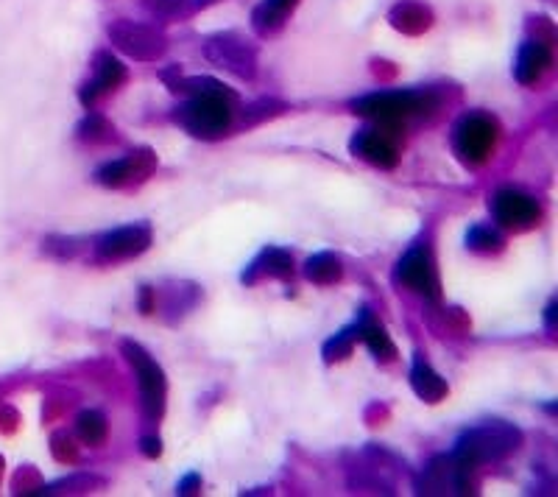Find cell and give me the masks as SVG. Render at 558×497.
Here are the masks:
<instances>
[{
  "label": "cell",
  "instance_id": "cell-1",
  "mask_svg": "<svg viewBox=\"0 0 558 497\" xmlns=\"http://www.w3.org/2000/svg\"><path fill=\"white\" fill-rule=\"evenodd\" d=\"M519 447H522V430L514 428L505 419H489L478 428L461 433V439L455 442V450H452V458L472 472L478 470L480 464L503 461L511 453H517Z\"/></svg>",
  "mask_w": 558,
  "mask_h": 497
},
{
  "label": "cell",
  "instance_id": "cell-2",
  "mask_svg": "<svg viewBox=\"0 0 558 497\" xmlns=\"http://www.w3.org/2000/svg\"><path fill=\"white\" fill-rule=\"evenodd\" d=\"M232 90L226 93H201L190 95L182 107H176L173 121L187 129L193 137L215 140L232 126Z\"/></svg>",
  "mask_w": 558,
  "mask_h": 497
},
{
  "label": "cell",
  "instance_id": "cell-3",
  "mask_svg": "<svg viewBox=\"0 0 558 497\" xmlns=\"http://www.w3.org/2000/svg\"><path fill=\"white\" fill-rule=\"evenodd\" d=\"M430 107H433V95L419 93V90H380V93L363 95L352 104L358 115L374 123H388V126H399L411 115H422Z\"/></svg>",
  "mask_w": 558,
  "mask_h": 497
},
{
  "label": "cell",
  "instance_id": "cell-4",
  "mask_svg": "<svg viewBox=\"0 0 558 497\" xmlns=\"http://www.w3.org/2000/svg\"><path fill=\"white\" fill-rule=\"evenodd\" d=\"M120 350L126 355V361L132 363L134 375H137L143 414L148 419H162V414H165V397H168V380H165L162 366L140 344H134V341H123Z\"/></svg>",
  "mask_w": 558,
  "mask_h": 497
},
{
  "label": "cell",
  "instance_id": "cell-5",
  "mask_svg": "<svg viewBox=\"0 0 558 497\" xmlns=\"http://www.w3.org/2000/svg\"><path fill=\"white\" fill-rule=\"evenodd\" d=\"M497 121L486 112H469L452 129V146L469 165H483L497 146Z\"/></svg>",
  "mask_w": 558,
  "mask_h": 497
},
{
  "label": "cell",
  "instance_id": "cell-6",
  "mask_svg": "<svg viewBox=\"0 0 558 497\" xmlns=\"http://www.w3.org/2000/svg\"><path fill=\"white\" fill-rule=\"evenodd\" d=\"M107 34L115 48H120L123 54L134 56V59H140V62H154L168 48V40H165L160 28L134 23V20H115L107 28Z\"/></svg>",
  "mask_w": 558,
  "mask_h": 497
},
{
  "label": "cell",
  "instance_id": "cell-7",
  "mask_svg": "<svg viewBox=\"0 0 558 497\" xmlns=\"http://www.w3.org/2000/svg\"><path fill=\"white\" fill-rule=\"evenodd\" d=\"M204 56L215 68L235 73L238 79H254L257 76V51L238 34H215L204 42Z\"/></svg>",
  "mask_w": 558,
  "mask_h": 497
},
{
  "label": "cell",
  "instance_id": "cell-8",
  "mask_svg": "<svg viewBox=\"0 0 558 497\" xmlns=\"http://www.w3.org/2000/svg\"><path fill=\"white\" fill-rule=\"evenodd\" d=\"M394 280L405 288H411L416 294L427 296V299H439L441 296V283L439 271H436V260L430 255L427 246H413L411 252L399 257L397 271H394Z\"/></svg>",
  "mask_w": 558,
  "mask_h": 497
},
{
  "label": "cell",
  "instance_id": "cell-9",
  "mask_svg": "<svg viewBox=\"0 0 558 497\" xmlns=\"http://www.w3.org/2000/svg\"><path fill=\"white\" fill-rule=\"evenodd\" d=\"M349 148L355 157L372 162L377 168H394L399 160V126H388V123L366 126L352 137Z\"/></svg>",
  "mask_w": 558,
  "mask_h": 497
},
{
  "label": "cell",
  "instance_id": "cell-10",
  "mask_svg": "<svg viewBox=\"0 0 558 497\" xmlns=\"http://www.w3.org/2000/svg\"><path fill=\"white\" fill-rule=\"evenodd\" d=\"M492 213L494 221L505 229H514V232H525V229H533L542 218V210L539 204L533 202L528 193L514 188H503L497 190L492 196Z\"/></svg>",
  "mask_w": 558,
  "mask_h": 497
},
{
  "label": "cell",
  "instance_id": "cell-11",
  "mask_svg": "<svg viewBox=\"0 0 558 497\" xmlns=\"http://www.w3.org/2000/svg\"><path fill=\"white\" fill-rule=\"evenodd\" d=\"M151 246V227L148 224H123L104 232L98 241H95V255L107 263L115 260H129L146 252Z\"/></svg>",
  "mask_w": 558,
  "mask_h": 497
},
{
  "label": "cell",
  "instance_id": "cell-12",
  "mask_svg": "<svg viewBox=\"0 0 558 497\" xmlns=\"http://www.w3.org/2000/svg\"><path fill=\"white\" fill-rule=\"evenodd\" d=\"M416 489L422 495H466L472 484H469V470L461 467L452 456L433 458L422 472Z\"/></svg>",
  "mask_w": 558,
  "mask_h": 497
},
{
  "label": "cell",
  "instance_id": "cell-13",
  "mask_svg": "<svg viewBox=\"0 0 558 497\" xmlns=\"http://www.w3.org/2000/svg\"><path fill=\"white\" fill-rule=\"evenodd\" d=\"M154 168H157V157L148 148H140V151H132L126 157H120V160L101 165L95 171V182L104 185V188H126L132 182L146 179Z\"/></svg>",
  "mask_w": 558,
  "mask_h": 497
},
{
  "label": "cell",
  "instance_id": "cell-14",
  "mask_svg": "<svg viewBox=\"0 0 558 497\" xmlns=\"http://www.w3.org/2000/svg\"><path fill=\"white\" fill-rule=\"evenodd\" d=\"M126 81V68L120 65L112 54H98L93 65V79L84 81V87L79 90V98L84 107H93L101 95L118 90L120 84Z\"/></svg>",
  "mask_w": 558,
  "mask_h": 497
},
{
  "label": "cell",
  "instance_id": "cell-15",
  "mask_svg": "<svg viewBox=\"0 0 558 497\" xmlns=\"http://www.w3.org/2000/svg\"><path fill=\"white\" fill-rule=\"evenodd\" d=\"M263 277H274V280H288L293 277V257L291 252L279 249V246H268L260 255L254 257L252 263L243 271V283L254 285Z\"/></svg>",
  "mask_w": 558,
  "mask_h": 497
},
{
  "label": "cell",
  "instance_id": "cell-16",
  "mask_svg": "<svg viewBox=\"0 0 558 497\" xmlns=\"http://www.w3.org/2000/svg\"><path fill=\"white\" fill-rule=\"evenodd\" d=\"M553 62V54L547 48V42L542 40H528L522 42L517 54V65H514V73H517L519 84H536L542 79Z\"/></svg>",
  "mask_w": 558,
  "mask_h": 497
},
{
  "label": "cell",
  "instance_id": "cell-17",
  "mask_svg": "<svg viewBox=\"0 0 558 497\" xmlns=\"http://www.w3.org/2000/svg\"><path fill=\"white\" fill-rule=\"evenodd\" d=\"M411 389L416 391L419 400L425 403H441L447 394H450V386L447 380L425 361V358H416L411 366Z\"/></svg>",
  "mask_w": 558,
  "mask_h": 497
},
{
  "label": "cell",
  "instance_id": "cell-18",
  "mask_svg": "<svg viewBox=\"0 0 558 497\" xmlns=\"http://www.w3.org/2000/svg\"><path fill=\"white\" fill-rule=\"evenodd\" d=\"M360 341L369 347V352H372L377 361H394L397 358V347H394V341L388 338L386 327L383 324H377L372 319V313H369V308H360Z\"/></svg>",
  "mask_w": 558,
  "mask_h": 497
},
{
  "label": "cell",
  "instance_id": "cell-19",
  "mask_svg": "<svg viewBox=\"0 0 558 497\" xmlns=\"http://www.w3.org/2000/svg\"><path fill=\"white\" fill-rule=\"evenodd\" d=\"M433 23V14L427 6L416 3V0H405L391 9V26L402 31V34H422Z\"/></svg>",
  "mask_w": 558,
  "mask_h": 497
},
{
  "label": "cell",
  "instance_id": "cell-20",
  "mask_svg": "<svg viewBox=\"0 0 558 497\" xmlns=\"http://www.w3.org/2000/svg\"><path fill=\"white\" fill-rule=\"evenodd\" d=\"M296 6V0H263L252 14V26L257 34H274L277 28H282L285 17L291 14V9Z\"/></svg>",
  "mask_w": 558,
  "mask_h": 497
},
{
  "label": "cell",
  "instance_id": "cell-21",
  "mask_svg": "<svg viewBox=\"0 0 558 497\" xmlns=\"http://www.w3.org/2000/svg\"><path fill=\"white\" fill-rule=\"evenodd\" d=\"M341 274H344V269H341V260H338L335 255H330V252H321V255L307 257L305 277L310 280V283L333 285L341 280Z\"/></svg>",
  "mask_w": 558,
  "mask_h": 497
},
{
  "label": "cell",
  "instance_id": "cell-22",
  "mask_svg": "<svg viewBox=\"0 0 558 497\" xmlns=\"http://www.w3.org/2000/svg\"><path fill=\"white\" fill-rule=\"evenodd\" d=\"M360 341V319L355 324H349L344 327L341 333H335L327 344H324V361L327 363H338V361H346L352 350H355V344Z\"/></svg>",
  "mask_w": 558,
  "mask_h": 497
},
{
  "label": "cell",
  "instance_id": "cell-23",
  "mask_svg": "<svg viewBox=\"0 0 558 497\" xmlns=\"http://www.w3.org/2000/svg\"><path fill=\"white\" fill-rule=\"evenodd\" d=\"M466 249H472L478 255H497L503 249V238H500L497 229L478 224V227H472L466 232Z\"/></svg>",
  "mask_w": 558,
  "mask_h": 497
},
{
  "label": "cell",
  "instance_id": "cell-24",
  "mask_svg": "<svg viewBox=\"0 0 558 497\" xmlns=\"http://www.w3.org/2000/svg\"><path fill=\"white\" fill-rule=\"evenodd\" d=\"M76 433L81 442L87 444H101L107 439V419L101 417L98 411H81L76 419Z\"/></svg>",
  "mask_w": 558,
  "mask_h": 497
},
{
  "label": "cell",
  "instance_id": "cell-25",
  "mask_svg": "<svg viewBox=\"0 0 558 497\" xmlns=\"http://www.w3.org/2000/svg\"><path fill=\"white\" fill-rule=\"evenodd\" d=\"M112 126L104 115H98V112H90L84 121L79 123V137L81 140H87V143H107L109 137H112Z\"/></svg>",
  "mask_w": 558,
  "mask_h": 497
},
{
  "label": "cell",
  "instance_id": "cell-26",
  "mask_svg": "<svg viewBox=\"0 0 558 497\" xmlns=\"http://www.w3.org/2000/svg\"><path fill=\"white\" fill-rule=\"evenodd\" d=\"M51 450H54V456L62 461V464H67V461H76V456H79V450H76V444H73V439L67 436V433H56L54 439H51Z\"/></svg>",
  "mask_w": 558,
  "mask_h": 497
},
{
  "label": "cell",
  "instance_id": "cell-27",
  "mask_svg": "<svg viewBox=\"0 0 558 497\" xmlns=\"http://www.w3.org/2000/svg\"><path fill=\"white\" fill-rule=\"evenodd\" d=\"M45 249L51 252V255H59V257H73L79 252V246L73 238H48L45 241Z\"/></svg>",
  "mask_w": 558,
  "mask_h": 497
},
{
  "label": "cell",
  "instance_id": "cell-28",
  "mask_svg": "<svg viewBox=\"0 0 558 497\" xmlns=\"http://www.w3.org/2000/svg\"><path fill=\"white\" fill-rule=\"evenodd\" d=\"M199 489H201V478L196 475V472L185 475V478L179 481V486H176V492H179V495H196Z\"/></svg>",
  "mask_w": 558,
  "mask_h": 497
},
{
  "label": "cell",
  "instance_id": "cell-29",
  "mask_svg": "<svg viewBox=\"0 0 558 497\" xmlns=\"http://www.w3.org/2000/svg\"><path fill=\"white\" fill-rule=\"evenodd\" d=\"M140 453L146 458H160L162 456V442L157 436H146L143 442H140Z\"/></svg>",
  "mask_w": 558,
  "mask_h": 497
},
{
  "label": "cell",
  "instance_id": "cell-30",
  "mask_svg": "<svg viewBox=\"0 0 558 497\" xmlns=\"http://www.w3.org/2000/svg\"><path fill=\"white\" fill-rule=\"evenodd\" d=\"M154 288H143V291H140V310H143V313H154V310H157V302H154Z\"/></svg>",
  "mask_w": 558,
  "mask_h": 497
},
{
  "label": "cell",
  "instance_id": "cell-31",
  "mask_svg": "<svg viewBox=\"0 0 558 497\" xmlns=\"http://www.w3.org/2000/svg\"><path fill=\"white\" fill-rule=\"evenodd\" d=\"M553 316H556V302L547 305V327H553Z\"/></svg>",
  "mask_w": 558,
  "mask_h": 497
},
{
  "label": "cell",
  "instance_id": "cell-32",
  "mask_svg": "<svg viewBox=\"0 0 558 497\" xmlns=\"http://www.w3.org/2000/svg\"><path fill=\"white\" fill-rule=\"evenodd\" d=\"M199 3H213V0H199Z\"/></svg>",
  "mask_w": 558,
  "mask_h": 497
}]
</instances>
